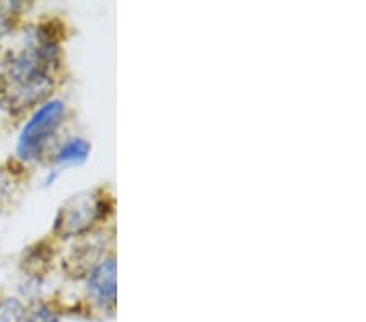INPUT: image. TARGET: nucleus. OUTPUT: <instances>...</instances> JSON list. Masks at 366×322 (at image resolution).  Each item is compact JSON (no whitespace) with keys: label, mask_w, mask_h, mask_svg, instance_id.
Masks as SVG:
<instances>
[{"label":"nucleus","mask_w":366,"mask_h":322,"mask_svg":"<svg viewBox=\"0 0 366 322\" xmlns=\"http://www.w3.org/2000/svg\"><path fill=\"white\" fill-rule=\"evenodd\" d=\"M104 243L102 238H93L92 241H85L74 251V254L69 257L67 261V271L69 273L76 275L86 273L88 271H93L97 267V262L103 254Z\"/></svg>","instance_id":"nucleus-5"},{"label":"nucleus","mask_w":366,"mask_h":322,"mask_svg":"<svg viewBox=\"0 0 366 322\" xmlns=\"http://www.w3.org/2000/svg\"><path fill=\"white\" fill-rule=\"evenodd\" d=\"M25 321V308L16 298H4L0 300V322H23Z\"/></svg>","instance_id":"nucleus-7"},{"label":"nucleus","mask_w":366,"mask_h":322,"mask_svg":"<svg viewBox=\"0 0 366 322\" xmlns=\"http://www.w3.org/2000/svg\"><path fill=\"white\" fill-rule=\"evenodd\" d=\"M16 4H0V41L11 31Z\"/></svg>","instance_id":"nucleus-8"},{"label":"nucleus","mask_w":366,"mask_h":322,"mask_svg":"<svg viewBox=\"0 0 366 322\" xmlns=\"http://www.w3.org/2000/svg\"><path fill=\"white\" fill-rule=\"evenodd\" d=\"M86 288L90 296L102 308H111L116 303V261L108 259L90 272Z\"/></svg>","instance_id":"nucleus-4"},{"label":"nucleus","mask_w":366,"mask_h":322,"mask_svg":"<svg viewBox=\"0 0 366 322\" xmlns=\"http://www.w3.org/2000/svg\"><path fill=\"white\" fill-rule=\"evenodd\" d=\"M66 116V104L61 99H52L39 106L36 113L29 117L25 127L21 129L16 145V154L21 160H36L44 150L46 142L57 131Z\"/></svg>","instance_id":"nucleus-2"},{"label":"nucleus","mask_w":366,"mask_h":322,"mask_svg":"<svg viewBox=\"0 0 366 322\" xmlns=\"http://www.w3.org/2000/svg\"><path fill=\"white\" fill-rule=\"evenodd\" d=\"M23 322H59L57 314L47 306H39Z\"/></svg>","instance_id":"nucleus-9"},{"label":"nucleus","mask_w":366,"mask_h":322,"mask_svg":"<svg viewBox=\"0 0 366 322\" xmlns=\"http://www.w3.org/2000/svg\"><path fill=\"white\" fill-rule=\"evenodd\" d=\"M90 154V144L81 139H70L64 144L56 154L59 165H80Z\"/></svg>","instance_id":"nucleus-6"},{"label":"nucleus","mask_w":366,"mask_h":322,"mask_svg":"<svg viewBox=\"0 0 366 322\" xmlns=\"http://www.w3.org/2000/svg\"><path fill=\"white\" fill-rule=\"evenodd\" d=\"M104 202L94 192L74 196L59 210L54 233L61 238L80 236L103 218Z\"/></svg>","instance_id":"nucleus-3"},{"label":"nucleus","mask_w":366,"mask_h":322,"mask_svg":"<svg viewBox=\"0 0 366 322\" xmlns=\"http://www.w3.org/2000/svg\"><path fill=\"white\" fill-rule=\"evenodd\" d=\"M57 44L43 31H36L11 52L5 64V103L11 109H25L43 99L52 88L51 72L57 66Z\"/></svg>","instance_id":"nucleus-1"}]
</instances>
